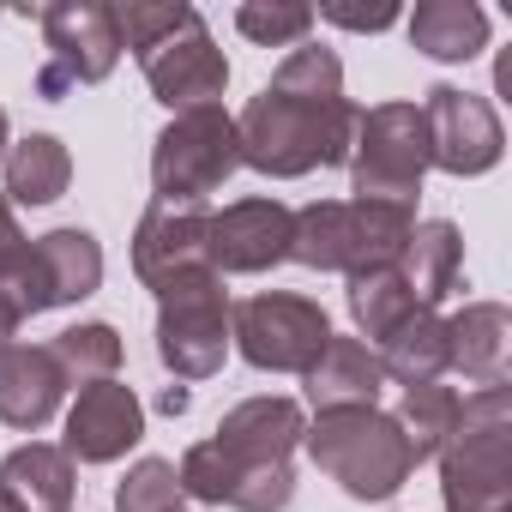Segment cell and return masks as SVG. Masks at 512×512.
<instances>
[{
	"label": "cell",
	"mask_w": 512,
	"mask_h": 512,
	"mask_svg": "<svg viewBox=\"0 0 512 512\" xmlns=\"http://www.w3.org/2000/svg\"><path fill=\"white\" fill-rule=\"evenodd\" d=\"M356 121H362V109L350 97H296V91L266 85L241 109L235 145H241L247 169H260L272 181H296L308 169L350 163Z\"/></svg>",
	"instance_id": "obj_1"
},
{
	"label": "cell",
	"mask_w": 512,
	"mask_h": 512,
	"mask_svg": "<svg viewBox=\"0 0 512 512\" xmlns=\"http://www.w3.org/2000/svg\"><path fill=\"white\" fill-rule=\"evenodd\" d=\"M410 229H416L410 205H386V199H314L290 223V260H302L308 272H344V278L380 272V266H398Z\"/></svg>",
	"instance_id": "obj_2"
},
{
	"label": "cell",
	"mask_w": 512,
	"mask_h": 512,
	"mask_svg": "<svg viewBox=\"0 0 512 512\" xmlns=\"http://www.w3.org/2000/svg\"><path fill=\"white\" fill-rule=\"evenodd\" d=\"M446 512H512V392L482 386L458 404V428L440 446Z\"/></svg>",
	"instance_id": "obj_3"
},
{
	"label": "cell",
	"mask_w": 512,
	"mask_h": 512,
	"mask_svg": "<svg viewBox=\"0 0 512 512\" xmlns=\"http://www.w3.org/2000/svg\"><path fill=\"white\" fill-rule=\"evenodd\" d=\"M308 458L350 494V500H392L416 458H410V440L404 428L386 416V410H338V416H320L308 434H302Z\"/></svg>",
	"instance_id": "obj_4"
},
{
	"label": "cell",
	"mask_w": 512,
	"mask_h": 512,
	"mask_svg": "<svg viewBox=\"0 0 512 512\" xmlns=\"http://www.w3.org/2000/svg\"><path fill=\"white\" fill-rule=\"evenodd\" d=\"M235 169H241L235 121L217 103L181 109L151 145V187L163 205H205V193H217Z\"/></svg>",
	"instance_id": "obj_5"
},
{
	"label": "cell",
	"mask_w": 512,
	"mask_h": 512,
	"mask_svg": "<svg viewBox=\"0 0 512 512\" xmlns=\"http://www.w3.org/2000/svg\"><path fill=\"white\" fill-rule=\"evenodd\" d=\"M428 175V133L416 103H374L356 121L350 145V187L356 199H386V205H416Z\"/></svg>",
	"instance_id": "obj_6"
},
{
	"label": "cell",
	"mask_w": 512,
	"mask_h": 512,
	"mask_svg": "<svg viewBox=\"0 0 512 512\" xmlns=\"http://www.w3.org/2000/svg\"><path fill=\"white\" fill-rule=\"evenodd\" d=\"M332 338V320L320 302L272 290V296H253L241 308H229V344L260 368V374H308L320 362Z\"/></svg>",
	"instance_id": "obj_7"
},
{
	"label": "cell",
	"mask_w": 512,
	"mask_h": 512,
	"mask_svg": "<svg viewBox=\"0 0 512 512\" xmlns=\"http://www.w3.org/2000/svg\"><path fill=\"white\" fill-rule=\"evenodd\" d=\"M157 356L175 380H211L229 356V290L217 272H199L157 296Z\"/></svg>",
	"instance_id": "obj_8"
},
{
	"label": "cell",
	"mask_w": 512,
	"mask_h": 512,
	"mask_svg": "<svg viewBox=\"0 0 512 512\" xmlns=\"http://www.w3.org/2000/svg\"><path fill=\"white\" fill-rule=\"evenodd\" d=\"M7 290L19 296L25 314H49L67 302H85L103 284V247L91 229H49L37 241H25L7 266H0Z\"/></svg>",
	"instance_id": "obj_9"
},
{
	"label": "cell",
	"mask_w": 512,
	"mask_h": 512,
	"mask_svg": "<svg viewBox=\"0 0 512 512\" xmlns=\"http://www.w3.org/2000/svg\"><path fill=\"white\" fill-rule=\"evenodd\" d=\"M43 43H49V61L37 73V91L49 103L67 97L73 85H97L121 61L115 7H103V0H61V7H43Z\"/></svg>",
	"instance_id": "obj_10"
},
{
	"label": "cell",
	"mask_w": 512,
	"mask_h": 512,
	"mask_svg": "<svg viewBox=\"0 0 512 512\" xmlns=\"http://www.w3.org/2000/svg\"><path fill=\"white\" fill-rule=\"evenodd\" d=\"M422 133H428V163L446 169V175H488L506 151V133H500V115L476 97V91H458V85H434L428 103H422Z\"/></svg>",
	"instance_id": "obj_11"
},
{
	"label": "cell",
	"mask_w": 512,
	"mask_h": 512,
	"mask_svg": "<svg viewBox=\"0 0 512 512\" xmlns=\"http://www.w3.org/2000/svg\"><path fill=\"white\" fill-rule=\"evenodd\" d=\"M290 223L296 211L284 199H235L223 211L205 217V260L211 272H235V278H253V272H272L278 260H290Z\"/></svg>",
	"instance_id": "obj_12"
},
{
	"label": "cell",
	"mask_w": 512,
	"mask_h": 512,
	"mask_svg": "<svg viewBox=\"0 0 512 512\" xmlns=\"http://www.w3.org/2000/svg\"><path fill=\"white\" fill-rule=\"evenodd\" d=\"M205 205H151L133 229V272L151 296H169L175 284L211 272L205 260Z\"/></svg>",
	"instance_id": "obj_13"
},
{
	"label": "cell",
	"mask_w": 512,
	"mask_h": 512,
	"mask_svg": "<svg viewBox=\"0 0 512 512\" xmlns=\"http://www.w3.org/2000/svg\"><path fill=\"white\" fill-rule=\"evenodd\" d=\"M139 67H145L151 97L169 103L175 115H181V109H205V103H217L223 85H229V61H223V49L211 43L205 19H187L175 37H163L157 49H145Z\"/></svg>",
	"instance_id": "obj_14"
},
{
	"label": "cell",
	"mask_w": 512,
	"mask_h": 512,
	"mask_svg": "<svg viewBox=\"0 0 512 512\" xmlns=\"http://www.w3.org/2000/svg\"><path fill=\"white\" fill-rule=\"evenodd\" d=\"M175 476H181V494L211 500V506H235V512H284L296 494L290 464H229L211 440L187 446Z\"/></svg>",
	"instance_id": "obj_15"
},
{
	"label": "cell",
	"mask_w": 512,
	"mask_h": 512,
	"mask_svg": "<svg viewBox=\"0 0 512 512\" xmlns=\"http://www.w3.org/2000/svg\"><path fill=\"white\" fill-rule=\"evenodd\" d=\"M139 434H145V404H139V392L133 386H121V380H97V386H85L79 392V404L67 410V458H79V464H115L127 446H139Z\"/></svg>",
	"instance_id": "obj_16"
},
{
	"label": "cell",
	"mask_w": 512,
	"mask_h": 512,
	"mask_svg": "<svg viewBox=\"0 0 512 512\" xmlns=\"http://www.w3.org/2000/svg\"><path fill=\"white\" fill-rule=\"evenodd\" d=\"M302 434H308V416L296 398H247L217 422L211 446L229 464H290Z\"/></svg>",
	"instance_id": "obj_17"
},
{
	"label": "cell",
	"mask_w": 512,
	"mask_h": 512,
	"mask_svg": "<svg viewBox=\"0 0 512 512\" xmlns=\"http://www.w3.org/2000/svg\"><path fill=\"white\" fill-rule=\"evenodd\" d=\"M308 380V404L320 410V416H338V410H374L380 404V386H386V374H380V356L362 344V338H326V350H320V362L302 374Z\"/></svg>",
	"instance_id": "obj_18"
},
{
	"label": "cell",
	"mask_w": 512,
	"mask_h": 512,
	"mask_svg": "<svg viewBox=\"0 0 512 512\" xmlns=\"http://www.w3.org/2000/svg\"><path fill=\"white\" fill-rule=\"evenodd\" d=\"M67 374L55 368L49 344H13L0 350V422L7 428H43L61 410Z\"/></svg>",
	"instance_id": "obj_19"
},
{
	"label": "cell",
	"mask_w": 512,
	"mask_h": 512,
	"mask_svg": "<svg viewBox=\"0 0 512 512\" xmlns=\"http://www.w3.org/2000/svg\"><path fill=\"white\" fill-rule=\"evenodd\" d=\"M506 344L512 320L500 302H470L464 314L446 320V368H458L476 386H506Z\"/></svg>",
	"instance_id": "obj_20"
},
{
	"label": "cell",
	"mask_w": 512,
	"mask_h": 512,
	"mask_svg": "<svg viewBox=\"0 0 512 512\" xmlns=\"http://www.w3.org/2000/svg\"><path fill=\"white\" fill-rule=\"evenodd\" d=\"M73 488H79V476H73V458L61 446L31 440V446L0 458V494L19 512H73Z\"/></svg>",
	"instance_id": "obj_21"
},
{
	"label": "cell",
	"mask_w": 512,
	"mask_h": 512,
	"mask_svg": "<svg viewBox=\"0 0 512 512\" xmlns=\"http://www.w3.org/2000/svg\"><path fill=\"white\" fill-rule=\"evenodd\" d=\"M398 272H404V284H410V296L422 308L446 302L458 290V272H464V235H458V223H446V217L416 223L410 241H404V253H398Z\"/></svg>",
	"instance_id": "obj_22"
},
{
	"label": "cell",
	"mask_w": 512,
	"mask_h": 512,
	"mask_svg": "<svg viewBox=\"0 0 512 512\" xmlns=\"http://www.w3.org/2000/svg\"><path fill=\"white\" fill-rule=\"evenodd\" d=\"M410 43L428 61H476L488 43V13L476 0H422L410 13Z\"/></svg>",
	"instance_id": "obj_23"
},
{
	"label": "cell",
	"mask_w": 512,
	"mask_h": 512,
	"mask_svg": "<svg viewBox=\"0 0 512 512\" xmlns=\"http://www.w3.org/2000/svg\"><path fill=\"white\" fill-rule=\"evenodd\" d=\"M380 374H392L398 386H422L446 374V320L434 308H416L404 326H392L380 338Z\"/></svg>",
	"instance_id": "obj_24"
},
{
	"label": "cell",
	"mask_w": 512,
	"mask_h": 512,
	"mask_svg": "<svg viewBox=\"0 0 512 512\" xmlns=\"http://www.w3.org/2000/svg\"><path fill=\"white\" fill-rule=\"evenodd\" d=\"M73 181V157L55 133H31L19 145H7V199L19 205H55Z\"/></svg>",
	"instance_id": "obj_25"
},
{
	"label": "cell",
	"mask_w": 512,
	"mask_h": 512,
	"mask_svg": "<svg viewBox=\"0 0 512 512\" xmlns=\"http://www.w3.org/2000/svg\"><path fill=\"white\" fill-rule=\"evenodd\" d=\"M458 392L452 386H440V380H422V386H404V404H398V428H404V440H410V458L416 464H428V458H440V446H446V434L458 428Z\"/></svg>",
	"instance_id": "obj_26"
},
{
	"label": "cell",
	"mask_w": 512,
	"mask_h": 512,
	"mask_svg": "<svg viewBox=\"0 0 512 512\" xmlns=\"http://www.w3.org/2000/svg\"><path fill=\"white\" fill-rule=\"evenodd\" d=\"M49 356L67 374V386H97V380H115L121 374V332L109 320H85V326L55 332Z\"/></svg>",
	"instance_id": "obj_27"
},
{
	"label": "cell",
	"mask_w": 512,
	"mask_h": 512,
	"mask_svg": "<svg viewBox=\"0 0 512 512\" xmlns=\"http://www.w3.org/2000/svg\"><path fill=\"white\" fill-rule=\"evenodd\" d=\"M416 308H422V302L410 296V284H404L398 266H380V272H356V278H350V320H356L362 338H374V344H380L392 326H404Z\"/></svg>",
	"instance_id": "obj_28"
},
{
	"label": "cell",
	"mask_w": 512,
	"mask_h": 512,
	"mask_svg": "<svg viewBox=\"0 0 512 512\" xmlns=\"http://www.w3.org/2000/svg\"><path fill=\"white\" fill-rule=\"evenodd\" d=\"M187 19H199V13L181 7V0H127V7H115L121 49H133V55H145V49H157L163 37H175Z\"/></svg>",
	"instance_id": "obj_29"
},
{
	"label": "cell",
	"mask_w": 512,
	"mask_h": 512,
	"mask_svg": "<svg viewBox=\"0 0 512 512\" xmlns=\"http://www.w3.org/2000/svg\"><path fill=\"white\" fill-rule=\"evenodd\" d=\"M115 512H181V476L169 458H139L121 488H115Z\"/></svg>",
	"instance_id": "obj_30"
},
{
	"label": "cell",
	"mask_w": 512,
	"mask_h": 512,
	"mask_svg": "<svg viewBox=\"0 0 512 512\" xmlns=\"http://www.w3.org/2000/svg\"><path fill=\"white\" fill-rule=\"evenodd\" d=\"M235 31L260 49H290L314 31V7H266V0H247L235 13Z\"/></svg>",
	"instance_id": "obj_31"
},
{
	"label": "cell",
	"mask_w": 512,
	"mask_h": 512,
	"mask_svg": "<svg viewBox=\"0 0 512 512\" xmlns=\"http://www.w3.org/2000/svg\"><path fill=\"white\" fill-rule=\"evenodd\" d=\"M320 19H332V25H344V31H386L392 19H398V7H326Z\"/></svg>",
	"instance_id": "obj_32"
},
{
	"label": "cell",
	"mask_w": 512,
	"mask_h": 512,
	"mask_svg": "<svg viewBox=\"0 0 512 512\" xmlns=\"http://www.w3.org/2000/svg\"><path fill=\"white\" fill-rule=\"evenodd\" d=\"M19 326H25V308H19V296L7 290V278H0V350H13Z\"/></svg>",
	"instance_id": "obj_33"
},
{
	"label": "cell",
	"mask_w": 512,
	"mask_h": 512,
	"mask_svg": "<svg viewBox=\"0 0 512 512\" xmlns=\"http://www.w3.org/2000/svg\"><path fill=\"white\" fill-rule=\"evenodd\" d=\"M25 247V235H19V217H13V205H7V193H0V266L13 260V253Z\"/></svg>",
	"instance_id": "obj_34"
},
{
	"label": "cell",
	"mask_w": 512,
	"mask_h": 512,
	"mask_svg": "<svg viewBox=\"0 0 512 512\" xmlns=\"http://www.w3.org/2000/svg\"><path fill=\"white\" fill-rule=\"evenodd\" d=\"M163 410L181 416V410H187V386H169V392H163Z\"/></svg>",
	"instance_id": "obj_35"
},
{
	"label": "cell",
	"mask_w": 512,
	"mask_h": 512,
	"mask_svg": "<svg viewBox=\"0 0 512 512\" xmlns=\"http://www.w3.org/2000/svg\"><path fill=\"white\" fill-rule=\"evenodd\" d=\"M7 133H13V127H7V109H0V157H7V145H13Z\"/></svg>",
	"instance_id": "obj_36"
},
{
	"label": "cell",
	"mask_w": 512,
	"mask_h": 512,
	"mask_svg": "<svg viewBox=\"0 0 512 512\" xmlns=\"http://www.w3.org/2000/svg\"><path fill=\"white\" fill-rule=\"evenodd\" d=\"M0 512H19V506H13V500H7V494H0Z\"/></svg>",
	"instance_id": "obj_37"
}]
</instances>
